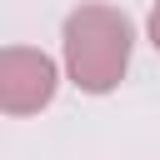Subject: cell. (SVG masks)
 <instances>
[{"label": "cell", "instance_id": "1", "mask_svg": "<svg viewBox=\"0 0 160 160\" xmlns=\"http://www.w3.org/2000/svg\"><path fill=\"white\" fill-rule=\"evenodd\" d=\"M65 75L85 95H110L130 70L135 30L115 5H80L65 15Z\"/></svg>", "mask_w": 160, "mask_h": 160}, {"label": "cell", "instance_id": "2", "mask_svg": "<svg viewBox=\"0 0 160 160\" xmlns=\"http://www.w3.org/2000/svg\"><path fill=\"white\" fill-rule=\"evenodd\" d=\"M60 70L35 45H5L0 50V110L5 115H40L55 100Z\"/></svg>", "mask_w": 160, "mask_h": 160}, {"label": "cell", "instance_id": "3", "mask_svg": "<svg viewBox=\"0 0 160 160\" xmlns=\"http://www.w3.org/2000/svg\"><path fill=\"white\" fill-rule=\"evenodd\" d=\"M150 45L160 50V0H155V10H150Z\"/></svg>", "mask_w": 160, "mask_h": 160}]
</instances>
